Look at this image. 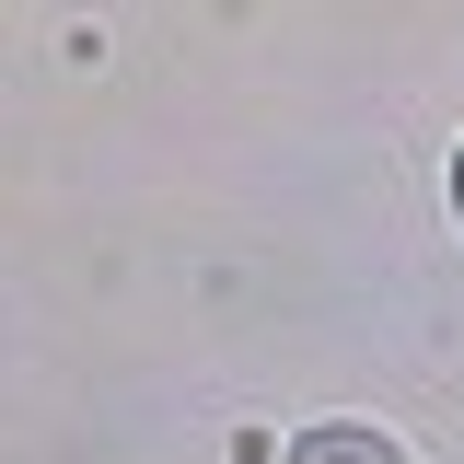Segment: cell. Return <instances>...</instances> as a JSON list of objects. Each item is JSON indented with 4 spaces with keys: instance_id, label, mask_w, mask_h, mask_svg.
I'll return each mask as SVG.
<instances>
[{
    "instance_id": "2",
    "label": "cell",
    "mask_w": 464,
    "mask_h": 464,
    "mask_svg": "<svg viewBox=\"0 0 464 464\" xmlns=\"http://www.w3.org/2000/svg\"><path fill=\"white\" fill-rule=\"evenodd\" d=\"M453 209H464V163H453Z\"/></svg>"
},
{
    "instance_id": "1",
    "label": "cell",
    "mask_w": 464,
    "mask_h": 464,
    "mask_svg": "<svg viewBox=\"0 0 464 464\" xmlns=\"http://www.w3.org/2000/svg\"><path fill=\"white\" fill-rule=\"evenodd\" d=\"M290 464H395L383 430H314V441H290Z\"/></svg>"
}]
</instances>
